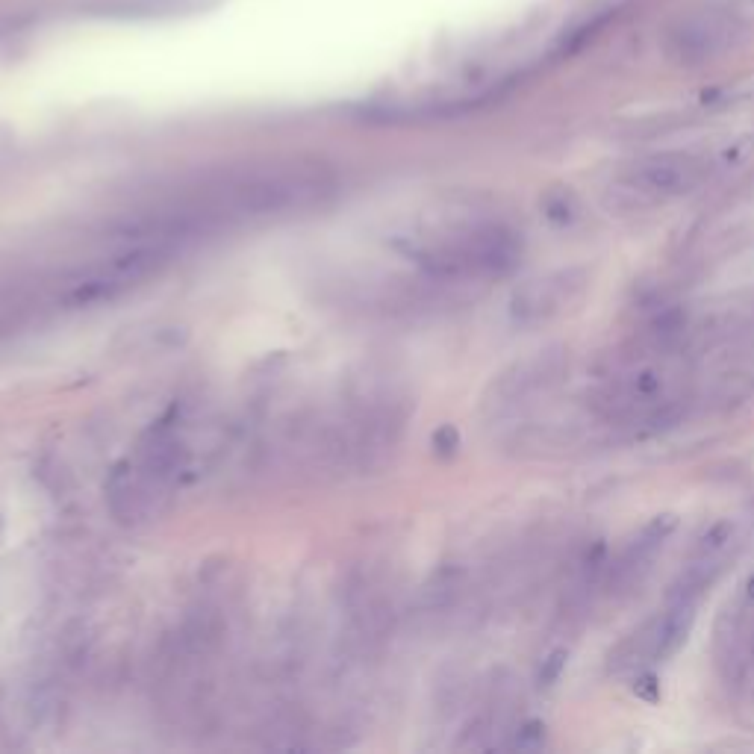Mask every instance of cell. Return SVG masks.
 <instances>
[{
    "mask_svg": "<svg viewBox=\"0 0 754 754\" xmlns=\"http://www.w3.org/2000/svg\"><path fill=\"white\" fill-rule=\"evenodd\" d=\"M395 245L436 283L504 277L522 257V242L510 227L481 218L416 224Z\"/></svg>",
    "mask_w": 754,
    "mask_h": 754,
    "instance_id": "cell-1",
    "label": "cell"
},
{
    "mask_svg": "<svg viewBox=\"0 0 754 754\" xmlns=\"http://www.w3.org/2000/svg\"><path fill=\"white\" fill-rule=\"evenodd\" d=\"M189 469V448L177 425L162 422L151 431L133 457H127L109 478V507L127 522H151L168 507L183 472Z\"/></svg>",
    "mask_w": 754,
    "mask_h": 754,
    "instance_id": "cell-2",
    "label": "cell"
},
{
    "mask_svg": "<svg viewBox=\"0 0 754 754\" xmlns=\"http://www.w3.org/2000/svg\"><path fill=\"white\" fill-rule=\"evenodd\" d=\"M704 174H707L704 162L690 154H660V157L640 162L625 177V189L634 192L637 198H646L648 204L672 201V198H684L696 192Z\"/></svg>",
    "mask_w": 754,
    "mask_h": 754,
    "instance_id": "cell-3",
    "label": "cell"
},
{
    "mask_svg": "<svg viewBox=\"0 0 754 754\" xmlns=\"http://www.w3.org/2000/svg\"><path fill=\"white\" fill-rule=\"evenodd\" d=\"M587 289V274L581 269L551 271L516 289L510 301V316L516 324H539L569 310Z\"/></svg>",
    "mask_w": 754,
    "mask_h": 754,
    "instance_id": "cell-4",
    "label": "cell"
},
{
    "mask_svg": "<svg viewBox=\"0 0 754 754\" xmlns=\"http://www.w3.org/2000/svg\"><path fill=\"white\" fill-rule=\"evenodd\" d=\"M731 545H734V522L722 519L716 525H710L704 531V537L696 542L684 572L678 575L672 593L675 598H693L701 601V595L707 587H713V581L722 575L728 557H731Z\"/></svg>",
    "mask_w": 754,
    "mask_h": 754,
    "instance_id": "cell-5",
    "label": "cell"
},
{
    "mask_svg": "<svg viewBox=\"0 0 754 754\" xmlns=\"http://www.w3.org/2000/svg\"><path fill=\"white\" fill-rule=\"evenodd\" d=\"M560 372H563V354L560 351H539L534 357L516 363L513 369H507L492 383L486 407L495 413L513 410V407L525 404L528 398L539 395L542 389H548L560 377Z\"/></svg>",
    "mask_w": 754,
    "mask_h": 754,
    "instance_id": "cell-6",
    "label": "cell"
},
{
    "mask_svg": "<svg viewBox=\"0 0 754 754\" xmlns=\"http://www.w3.org/2000/svg\"><path fill=\"white\" fill-rule=\"evenodd\" d=\"M731 36L734 24L725 15L704 9L678 21V27L669 33V51L678 62H704L722 54L731 45Z\"/></svg>",
    "mask_w": 754,
    "mask_h": 754,
    "instance_id": "cell-7",
    "label": "cell"
},
{
    "mask_svg": "<svg viewBox=\"0 0 754 754\" xmlns=\"http://www.w3.org/2000/svg\"><path fill=\"white\" fill-rule=\"evenodd\" d=\"M672 528H675L672 516H657L651 525L643 528V534L622 551V557L613 563V572H610V590L613 593L631 590L634 584H640L646 578V572L651 569L654 557L660 554L663 542L672 534Z\"/></svg>",
    "mask_w": 754,
    "mask_h": 754,
    "instance_id": "cell-8",
    "label": "cell"
},
{
    "mask_svg": "<svg viewBox=\"0 0 754 754\" xmlns=\"http://www.w3.org/2000/svg\"><path fill=\"white\" fill-rule=\"evenodd\" d=\"M542 731H545V728H542L539 722L525 725V728L516 734L513 746H516V749H539V746H542V740H545V734H542Z\"/></svg>",
    "mask_w": 754,
    "mask_h": 754,
    "instance_id": "cell-9",
    "label": "cell"
}]
</instances>
